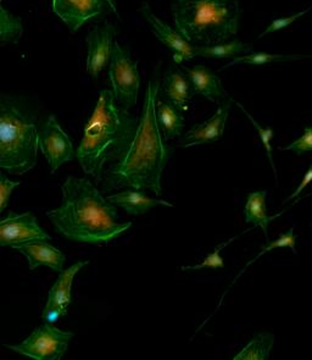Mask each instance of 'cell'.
<instances>
[{"label": "cell", "instance_id": "cb8c5ba5", "mask_svg": "<svg viewBox=\"0 0 312 360\" xmlns=\"http://www.w3.org/2000/svg\"><path fill=\"white\" fill-rule=\"evenodd\" d=\"M303 58H308L304 56H280V54H267V53H252L248 56H237L233 60L226 65L223 70L230 68L233 65L248 64V65H265L277 61L299 60Z\"/></svg>", "mask_w": 312, "mask_h": 360}, {"label": "cell", "instance_id": "9a60e30c", "mask_svg": "<svg viewBox=\"0 0 312 360\" xmlns=\"http://www.w3.org/2000/svg\"><path fill=\"white\" fill-rule=\"evenodd\" d=\"M86 265H88L86 260L78 262L60 273L58 280L48 293L46 307L60 310L64 316L67 314V309L72 303V283L74 277Z\"/></svg>", "mask_w": 312, "mask_h": 360}, {"label": "cell", "instance_id": "2e32d148", "mask_svg": "<svg viewBox=\"0 0 312 360\" xmlns=\"http://www.w3.org/2000/svg\"><path fill=\"white\" fill-rule=\"evenodd\" d=\"M184 74L187 75L192 84L194 94L207 98L212 103H219L226 97V91L222 87L219 76L212 72L209 68L197 65L194 68H186Z\"/></svg>", "mask_w": 312, "mask_h": 360}, {"label": "cell", "instance_id": "30bf717a", "mask_svg": "<svg viewBox=\"0 0 312 360\" xmlns=\"http://www.w3.org/2000/svg\"><path fill=\"white\" fill-rule=\"evenodd\" d=\"M141 14L143 19L147 21L155 37L172 51L174 60L177 64L193 59L195 56L194 46H192L177 30H172L169 25H166L159 18H156L148 3H144L141 6Z\"/></svg>", "mask_w": 312, "mask_h": 360}, {"label": "cell", "instance_id": "52a82bcc", "mask_svg": "<svg viewBox=\"0 0 312 360\" xmlns=\"http://www.w3.org/2000/svg\"><path fill=\"white\" fill-rule=\"evenodd\" d=\"M74 333L64 331L53 323H44L36 328L30 338L18 345H5L15 353L34 360H60L69 349Z\"/></svg>", "mask_w": 312, "mask_h": 360}, {"label": "cell", "instance_id": "ac0fdd59", "mask_svg": "<svg viewBox=\"0 0 312 360\" xmlns=\"http://www.w3.org/2000/svg\"><path fill=\"white\" fill-rule=\"evenodd\" d=\"M109 202L116 207L124 209L129 215H143L155 207L174 208V204L164 199H154L148 197L143 191H124L119 193L111 194L108 197Z\"/></svg>", "mask_w": 312, "mask_h": 360}, {"label": "cell", "instance_id": "7c38bea8", "mask_svg": "<svg viewBox=\"0 0 312 360\" xmlns=\"http://www.w3.org/2000/svg\"><path fill=\"white\" fill-rule=\"evenodd\" d=\"M104 5V0H53V11L76 32L84 23L103 14Z\"/></svg>", "mask_w": 312, "mask_h": 360}, {"label": "cell", "instance_id": "5b68a950", "mask_svg": "<svg viewBox=\"0 0 312 360\" xmlns=\"http://www.w3.org/2000/svg\"><path fill=\"white\" fill-rule=\"evenodd\" d=\"M39 129L36 116L14 98L0 99V167L23 175L37 164Z\"/></svg>", "mask_w": 312, "mask_h": 360}, {"label": "cell", "instance_id": "83f0119b", "mask_svg": "<svg viewBox=\"0 0 312 360\" xmlns=\"http://www.w3.org/2000/svg\"><path fill=\"white\" fill-rule=\"evenodd\" d=\"M283 150H292L297 153L298 155H301L303 153L312 152V127L308 126L305 129L303 136L300 139L294 141L293 143L287 146Z\"/></svg>", "mask_w": 312, "mask_h": 360}, {"label": "cell", "instance_id": "d6986e66", "mask_svg": "<svg viewBox=\"0 0 312 360\" xmlns=\"http://www.w3.org/2000/svg\"><path fill=\"white\" fill-rule=\"evenodd\" d=\"M156 116L157 124L166 141L177 139L182 136L184 129V117L182 111L176 109L169 102H162L157 99L156 102Z\"/></svg>", "mask_w": 312, "mask_h": 360}, {"label": "cell", "instance_id": "e0dca14e", "mask_svg": "<svg viewBox=\"0 0 312 360\" xmlns=\"http://www.w3.org/2000/svg\"><path fill=\"white\" fill-rule=\"evenodd\" d=\"M162 92L167 102L175 106L179 111L188 110V104L193 97V88L189 82L187 75L182 71L170 68L166 74Z\"/></svg>", "mask_w": 312, "mask_h": 360}, {"label": "cell", "instance_id": "9c48e42d", "mask_svg": "<svg viewBox=\"0 0 312 360\" xmlns=\"http://www.w3.org/2000/svg\"><path fill=\"white\" fill-rule=\"evenodd\" d=\"M51 240L48 235L37 221V217L32 212H9L8 217H3L0 222V245L13 247L22 245L31 240Z\"/></svg>", "mask_w": 312, "mask_h": 360}, {"label": "cell", "instance_id": "603a6c76", "mask_svg": "<svg viewBox=\"0 0 312 360\" xmlns=\"http://www.w3.org/2000/svg\"><path fill=\"white\" fill-rule=\"evenodd\" d=\"M0 42L1 44L18 43L22 37L23 26L20 18L10 14L4 5L0 6Z\"/></svg>", "mask_w": 312, "mask_h": 360}, {"label": "cell", "instance_id": "4dcf8cb0", "mask_svg": "<svg viewBox=\"0 0 312 360\" xmlns=\"http://www.w3.org/2000/svg\"><path fill=\"white\" fill-rule=\"evenodd\" d=\"M311 181H312V162H311V165H310V167H308V172H306V174H305V176H304V179H303V181H301V184H300V185H299V187H298V188H297V191H295V192H294V193L292 194V195H290V198H288V199L297 198V197H298L299 194L301 193V192H303V191L305 190V188H306V186H308V184H310V182H311Z\"/></svg>", "mask_w": 312, "mask_h": 360}, {"label": "cell", "instance_id": "d4e9b609", "mask_svg": "<svg viewBox=\"0 0 312 360\" xmlns=\"http://www.w3.org/2000/svg\"><path fill=\"white\" fill-rule=\"evenodd\" d=\"M234 240V238L227 240L225 243L219 245L212 253L207 255V258L204 259V262L197 265H190V266H183L182 271H192V270H202V269H222L225 266V262L221 257V250L226 248L227 245H230V242Z\"/></svg>", "mask_w": 312, "mask_h": 360}, {"label": "cell", "instance_id": "6da1fadb", "mask_svg": "<svg viewBox=\"0 0 312 360\" xmlns=\"http://www.w3.org/2000/svg\"><path fill=\"white\" fill-rule=\"evenodd\" d=\"M160 84L152 79L148 84L137 129L119 160L111 165L103 180V192L129 187L162 194L161 177L170 160V146L166 143L156 116Z\"/></svg>", "mask_w": 312, "mask_h": 360}, {"label": "cell", "instance_id": "4fadbf2b", "mask_svg": "<svg viewBox=\"0 0 312 360\" xmlns=\"http://www.w3.org/2000/svg\"><path fill=\"white\" fill-rule=\"evenodd\" d=\"M11 248L18 250L27 259L30 270L46 266L56 273L63 271L66 257L61 250L51 245L46 240H31L22 245H13Z\"/></svg>", "mask_w": 312, "mask_h": 360}, {"label": "cell", "instance_id": "4316f807", "mask_svg": "<svg viewBox=\"0 0 312 360\" xmlns=\"http://www.w3.org/2000/svg\"><path fill=\"white\" fill-rule=\"evenodd\" d=\"M295 240H297V236L294 235V229H290V231L287 232V233H283V235H280L277 240L268 242V243L264 247V250L257 255L256 258L254 259L253 262H255L257 258H260L264 253H267V252H270V250H277V248L288 247L290 250H293L294 253H297V250H295Z\"/></svg>", "mask_w": 312, "mask_h": 360}, {"label": "cell", "instance_id": "484cf974", "mask_svg": "<svg viewBox=\"0 0 312 360\" xmlns=\"http://www.w3.org/2000/svg\"><path fill=\"white\" fill-rule=\"evenodd\" d=\"M237 105L244 111V114L248 116L249 120L250 122L253 124L255 127H256L257 132H259V136H260V139H261V142L264 146H265V148H266L267 157H268V160L271 162V167H273V172H275V175L277 176V171H275V162H273V158H272V147H271V141L273 139V136H275V132H273V129L271 127H267V129H264L261 126L257 124L256 121L254 120L253 116L249 114L248 111L244 109V106L240 105L239 103H237Z\"/></svg>", "mask_w": 312, "mask_h": 360}, {"label": "cell", "instance_id": "f546056e", "mask_svg": "<svg viewBox=\"0 0 312 360\" xmlns=\"http://www.w3.org/2000/svg\"><path fill=\"white\" fill-rule=\"evenodd\" d=\"M312 8H308V9L304 10V11H300L298 14L293 15V16H290V18H283V19H277L273 20L272 21L271 25L266 28V31H264V32L259 36V38H262L264 36H266L268 33L275 32V31H280L282 28L288 27L290 23H293L295 20H298L299 18H301L303 15L308 14V11L311 10Z\"/></svg>", "mask_w": 312, "mask_h": 360}, {"label": "cell", "instance_id": "5bb4252c", "mask_svg": "<svg viewBox=\"0 0 312 360\" xmlns=\"http://www.w3.org/2000/svg\"><path fill=\"white\" fill-rule=\"evenodd\" d=\"M230 111V102H226L216 111L209 120L200 125H195L184 134L181 146L183 148H190L194 146L212 143L222 139L225 132L226 124Z\"/></svg>", "mask_w": 312, "mask_h": 360}, {"label": "cell", "instance_id": "8992f818", "mask_svg": "<svg viewBox=\"0 0 312 360\" xmlns=\"http://www.w3.org/2000/svg\"><path fill=\"white\" fill-rule=\"evenodd\" d=\"M109 64L111 91L119 105L129 110L137 104L138 92L141 87L137 63L131 58L129 49L119 43L114 42Z\"/></svg>", "mask_w": 312, "mask_h": 360}, {"label": "cell", "instance_id": "3957f363", "mask_svg": "<svg viewBox=\"0 0 312 360\" xmlns=\"http://www.w3.org/2000/svg\"><path fill=\"white\" fill-rule=\"evenodd\" d=\"M138 121L119 105L110 89L101 91L91 119L84 126L76 159L96 182H103L106 172L119 160L134 139Z\"/></svg>", "mask_w": 312, "mask_h": 360}, {"label": "cell", "instance_id": "ffe728a7", "mask_svg": "<svg viewBox=\"0 0 312 360\" xmlns=\"http://www.w3.org/2000/svg\"><path fill=\"white\" fill-rule=\"evenodd\" d=\"M266 195V191H259V192L249 194L247 203L244 207V212H245V221L261 227L266 238H268V231H267L268 224L275 219V217H267Z\"/></svg>", "mask_w": 312, "mask_h": 360}, {"label": "cell", "instance_id": "ba28073f", "mask_svg": "<svg viewBox=\"0 0 312 360\" xmlns=\"http://www.w3.org/2000/svg\"><path fill=\"white\" fill-rule=\"evenodd\" d=\"M39 149L49 164L51 174H56L65 162L76 159L72 139L60 126L56 116L49 115L39 131Z\"/></svg>", "mask_w": 312, "mask_h": 360}, {"label": "cell", "instance_id": "f1b7e54d", "mask_svg": "<svg viewBox=\"0 0 312 360\" xmlns=\"http://www.w3.org/2000/svg\"><path fill=\"white\" fill-rule=\"evenodd\" d=\"M20 185V181H11L3 174L0 175V212H4L9 202L10 195Z\"/></svg>", "mask_w": 312, "mask_h": 360}, {"label": "cell", "instance_id": "277c9868", "mask_svg": "<svg viewBox=\"0 0 312 360\" xmlns=\"http://www.w3.org/2000/svg\"><path fill=\"white\" fill-rule=\"evenodd\" d=\"M175 27L190 44L215 46L237 34L238 0H176Z\"/></svg>", "mask_w": 312, "mask_h": 360}, {"label": "cell", "instance_id": "8fae6325", "mask_svg": "<svg viewBox=\"0 0 312 360\" xmlns=\"http://www.w3.org/2000/svg\"><path fill=\"white\" fill-rule=\"evenodd\" d=\"M116 30L111 23H106L103 26L93 28L87 37L88 54L87 68L88 74L93 79H98L101 71L105 69L108 63H110L114 37Z\"/></svg>", "mask_w": 312, "mask_h": 360}, {"label": "cell", "instance_id": "7a4b0ae2", "mask_svg": "<svg viewBox=\"0 0 312 360\" xmlns=\"http://www.w3.org/2000/svg\"><path fill=\"white\" fill-rule=\"evenodd\" d=\"M61 204L46 212V217L56 232L67 240L108 245L132 226V222H119L116 205L88 179L69 176L61 186Z\"/></svg>", "mask_w": 312, "mask_h": 360}, {"label": "cell", "instance_id": "44dd1931", "mask_svg": "<svg viewBox=\"0 0 312 360\" xmlns=\"http://www.w3.org/2000/svg\"><path fill=\"white\" fill-rule=\"evenodd\" d=\"M252 46L235 39L233 42L220 43L215 46H194V56L209 59H234L237 56L248 54Z\"/></svg>", "mask_w": 312, "mask_h": 360}, {"label": "cell", "instance_id": "7402d4cb", "mask_svg": "<svg viewBox=\"0 0 312 360\" xmlns=\"http://www.w3.org/2000/svg\"><path fill=\"white\" fill-rule=\"evenodd\" d=\"M275 345V335L268 333H259L249 342L234 360H267L270 358L272 347Z\"/></svg>", "mask_w": 312, "mask_h": 360}, {"label": "cell", "instance_id": "1f68e13d", "mask_svg": "<svg viewBox=\"0 0 312 360\" xmlns=\"http://www.w3.org/2000/svg\"><path fill=\"white\" fill-rule=\"evenodd\" d=\"M104 1H105V4L110 8L111 11L119 16V13H117V6H116V0H104Z\"/></svg>", "mask_w": 312, "mask_h": 360}]
</instances>
